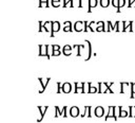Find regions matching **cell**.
Masks as SVG:
<instances>
[{
    "label": "cell",
    "mask_w": 135,
    "mask_h": 123,
    "mask_svg": "<svg viewBox=\"0 0 135 123\" xmlns=\"http://www.w3.org/2000/svg\"><path fill=\"white\" fill-rule=\"evenodd\" d=\"M51 4L54 8H59L60 6V0H51Z\"/></svg>",
    "instance_id": "obj_25"
},
{
    "label": "cell",
    "mask_w": 135,
    "mask_h": 123,
    "mask_svg": "<svg viewBox=\"0 0 135 123\" xmlns=\"http://www.w3.org/2000/svg\"><path fill=\"white\" fill-rule=\"evenodd\" d=\"M134 109H135V106H134ZM133 117H135V114H134V116H133Z\"/></svg>",
    "instance_id": "obj_41"
},
{
    "label": "cell",
    "mask_w": 135,
    "mask_h": 123,
    "mask_svg": "<svg viewBox=\"0 0 135 123\" xmlns=\"http://www.w3.org/2000/svg\"><path fill=\"white\" fill-rule=\"evenodd\" d=\"M132 25H133V21H130L129 24H128V28H127V31L133 32V29H132Z\"/></svg>",
    "instance_id": "obj_32"
},
{
    "label": "cell",
    "mask_w": 135,
    "mask_h": 123,
    "mask_svg": "<svg viewBox=\"0 0 135 123\" xmlns=\"http://www.w3.org/2000/svg\"><path fill=\"white\" fill-rule=\"evenodd\" d=\"M88 85H89V93H94V92H97L98 90H97V88L96 87H94L91 83H88Z\"/></svg>",
    "instance_id": "obj_20"
},
{
    "label": "cell",
    "mask_w": 135,
    "mask_h": 123,
    "mask_svg": "<svg viewBox=\"0 0 135 123\" xmlns=\"http://www.w3.org/2000/svg\"><path fill=\"white\" fill-rule=\"evenodd\" d=\"M107 24H108V28H109L107 31H109V32H110V31H115V29H114V25H112V22H111L110 20H108Z\"/></svg>",
    "instance_id": "obj_26"
},
{
    "label": "cell",
    "mask_w": 135,
    "mask_h": 123,
    "mask_svg": "<svg viewBox=\"0 0 135 123\" xmlns=\"http://www.w3.org/2000/svg\"><path fill=\"white\" fill-rule=\"evenodd\" d=\"M55 111H56V113H55V118H58V117H60V116H62V111L59 109V107L58 106H55Z\"/></svg>",
    "instance_id": "obj_24"
},
{
    "label": "cell",
    "mask_w": 135,
    "mask_h": 123,
    "mask_svg": "<svg viewBox=\"0 0 135 123\" xmlns=\"http://www.w3.org/2000/svg\"><path fill=\"white\" fill-rule=\"evenodd\" d=\"M70 1L71 0H63V8H66V6H69L70 5Z\"/></svg>",
    "instance_id": "obj_34"
},
{
    "label": "cell",
    "mask_w": 135,
    "mask_h": 123,
    "mask_svg": "<svg viewBox=\"0 0 135 123\" xmlns=\"http://www.w3.org/2000/svg\"><path fill=\"white\" fill-rule=\"evenodd\" d=\"M60 54H61L60 50H58V51H54V52H53V54H52V56H59Z\"/></svg>",
    "instance_id": "obj_36"
},
{
    "label": "cell",
    "mask_w": 135,
    "mask_h": 123,
    "mask_svg": "<svg viewBox=\"0 0 135 123\" xmlns=\"http://www.w3.org/2000/svg\"><path fill=\"white\" fill-rule=\"evenodd\" d=\"M71 90H72V85H71L70 83H64V84H62V92L69 93V92H71Z\"/></svg>",
    "instance_id": "obj_11"
},
{
    "label": "cell",
    "mask_w": 135,
    "mask_h": 123,
    "mask_svg": "<svg viewBox=\"0 0 135 123\" xmlns=\"http://www.w3.org/2000/svg\"><path fill=\"white\" fill-rule=\"evenodd\" d=\"M43 29L47 32H52V21H46L43 25Z\"/></svg>",
    "instance_id": "obj_17"
},
{
    "label": "cell",
    "mask_w": 135,
    "mask_h": 123,
    "mask_svg": "<svg viewBox=\"0 0 135 123\" xmlns=\"http://www.w3.org/2000/svg\"><path fill=\"white\" fill-rule=\"evenodd\" d=\"M73 29H74V31H76V32H81V31H83V29H85V22H83V21H76Z\"/></svg>",
    "instance_id": "obj_6"
},
{
    "label": "cell",
    "mask_w": 135,
    "mask_h": 123,
    "mask_svg": "<svg viewBox=\"0 0 135 123\" xmlns=\"http://www.w3.org/2000/svg\"><path fill=\"white\" fill-rule=\"evenodd\" d=\"M114 83H110V84H107V83H98V87H99V89H98V92L99 93H105V92H107V91H110L111 93H113L114 91L111 89V87L110 86H112Z\"/></svg>",
    "instance_id": "obj_1"
},
{
    "label": "cell",
    "mask_w": 135,
    "mask_h": 123,
    "mask_svg": "<svg viewBox=\"0 0 135 123\" xmlns=\"http://www.w3.org/2000/svg\"><path fill=\"white\" fill-rule=\"evenodd\" d=\"M83 22H85V29H83V31H85V32H88V31H89V22H88L87 20H85Z\"/></svg>",
    "instance_id": "obj_33"
},
{
    "label": "cell",
    "mask_w": 135,
    "mask_h": 123,
    "mask_svg": "<svg viewBox=\"0 0 135 123\" xmlns=\"http://www.w3.org/2000/svg\"><path fill=\"white\" fill-rule=\"evenodd\" d=\"M70 115H71V117H73V118L78 117V116L80 115V114H79V108L76 107V106L71 107V109H70Z\"/></svg>",
    "instance_id": "obj_9"
},
{
    "label": "cell",
    "mask_w": 135,
    "mask_h": 123,
    "mask_svg": "<svg viewBox=\"0 0 135 123\" xmlns=\"http://www.w3.org/2000/svg\"><path fill=\"white\" fill-rule=\"evenodd\" d=\"M115 110H116V107L114 106H109V113L108 115L106 116V121H108L110 118H113L115 121H117V117L115 115Z\"/></svg>",
    "instance_id": "obj_3"
},
{
    "label": "cell",
    "mask_w": 135,
    "mask_h": 123,
    "mask_svg": "<svg viewBox=\"0 0 135 123\" xmlns=\"http://www.w3.org/2000/svg\"><path fill=\"white\" fill-rule=\"evenodd\" d=\"M129 83H120V93H126V88L129 86Z\"/></svg>",
    "instance_id": "obj_18"
},
{
    "label": "cell",
    "mask_w": 135,
    "mask_h": 123,
    "mask_svg": "<svg viewBox=\"0 0 135 123\" xmlns=\"http://www.w3.org/2000/svg\"><path fill=\"white\" fill-rule=\"evenodd\" d=\"M130 86H131V96H130V98L134 99V96H135V83H130Z\"/></svg>",
    "instance_id": "obj_23"
},
{
    "label": "cell",
    "mask_w": 135,
    "mask_h": 123,
    "mask_svg": "<svg viewBox=\"0 0 135 123\" xmlns=\"http://www.w3.org/2000/svg\"><path fill=\"white\" fill-rule=\"evenodd\" d=\"M39 56H47L49 60L51 55L49 54V45H39Z\"/></svg>",
    "instance_id": "obj_2"
},
{
    "label": "cell",
    "mask_w": 135,
    "mask_h": 123,
    "mask_svg": "<svg viewBox=\"0 0 135 123\" xmlns=\"http://www.w3.org/2000/svg\"><path fill=\"white\" fill-rule=\"evenodd\" d=\"M74 29H72V24L71 21H64V28L63 31L64 32H72Z\"/></svg>",
    "instance_id": "obj_13"
},
{
    "label": "cell",
    "mask_w": 135,
    "mask_h": 123,
    "mask_svg": "<svg viewBox=\"0 0 135 123\" xmlns=\"http://www.w3.org/2000/svg\"><path fill=\"white\" fill-rule=\"evenodd\" d=\"M75 4L77 8H82L81 6V0H75Z\"/></svg>",
    "instance_id": "obj_35"
},
{
    "label": "cell",
    "mask_w": 135,
    "mask_h": 123,
    "mask_svg": "<svg viewBox=\"0 0 135 123\" xmlns=\"http://www.w3.org/2000/svg\"><path fill=\"white\" fill-rule=\"evenodd\" d=\"M132 6H135V0H133V1H132V4H131V8Z\"/></svg>",
    "instance_id": "obj_40"
},
{
    "label": "cell",
    "mask_w": 135,
    "mask_h": 123,
    "mask_svg": "<svg viewBox=\"0 0 135 123\" xmlns=\"http://www.w3.org/2000/svg\"><path fill=\"white\" fill-rule=\"evenodd\" d=\"M100 6L101 8H108L110 4V0H100Z\"/></svg>",
    "instance_id": "obj_22"
},
{
    "label": "cell",
    "mask_w": 135,
    "mask_h": 123,
    "mask_svg": "<svg viewBox=\"0 0 135 123\" xmlns=\"http://www.w3.org/2000/svg\"><path fill=\"white\" fill-rule=\"evenodd\" d=\"M94 115H95L96 117H98V118H101V117L105 115V109H104V107L97 106V107L95 108V110H94Z\"/></svg>",
    "instance_id": "obj_7"
},
{
    "label": "cell",
    "mask_w": 135,
    "mask_h": 123,
    "mask_svg": "<svg viewBox=\"0 0 135 123\" xmlns=\"http://www.w3.org/2000/svg\"><path fill=\"white\" fill-rule=\"evenodd\" d=\"M49 109V106H38V110L40 111V118L37 120L38 122H40L42 119H43V117H44V115H46V111Z\"/></svg>",
    "instance_id": "obj_8"
},
{
    "label": "cell",
    "mask_w": 135,
    "mask_h": 123,
    "mask_svg": "<svg viewBox=\"0 0 135 123\" xmlns=\"http://www.w3.org/2000/svg\"><path fill=\"white\" fill-rule=\"evenodd\" d=\"M128 1H129V4H128V8H131V4H132V1H133V0H128Z\"/></svg>",
    "instance_id": "obj_39"
},
{
    "label": "cell",
    "mask_w": 135,
    "mask_h": 123,
    "mask_svg": "<svg viewBox=\"0 0 135 123\" xmlns=\"http://www.w3.org/2000/svg\"><path fill=\"white\" fill-rule=\"evenodd\" d=\"M119 25H120V22H119V21H116L115 24H114V29H115L116 32H119V31H120V30L118 29V28H119Z\"/></svg>",
    "instance_id": "obj_29"
},
{
    "label": "cell",
    "mask_w": 135,
    "mask_h": 123,
    "mask_svg": "<svg viewBox=\"0 0 135 123\" xmlns=\"http://www.w3.org/2000/svg\"><path fill=\"white\" fill-rule=\"evenodd\" d=\"M86 44L88 45V47H89V53H88V56H87L86 61H89L90 59H91V56H92V45H91V42H90L89 40H86Z\"/></svg>",
    "instance_id": "obj_15"
},
{
    "label": "cell",
    "mask_w": 135,
    "mask_h": 123,
    "mask_svg": "<svg viewBox=\"0 0 135 123\" xmlns=\"http://www.w3.org/2000/svg\"><path fill=\"white\" fill-rule=\"evenodd\" d=\"M97 0H89V9H88V12L91 13L92 12V8H95L97 5Z\"/></svg>",
    "instance_id": "obj_14"
},
{
    "label": "cell",
    "mask_w": 135,
    "mask_h": 123,
    "mask_svg": "<svg viewBox=\"0 0 135 123\" xmlns=\"http://www.w3.org/2000/svg\"><path fill=\"white\" fill-rule=\"evenodd\" d=\"M125 117H129V111L127 113V110H121L120 115H119V118H125Z\"/></svg>",
    "instance_id": "obj_27"
},
{
    "label": "cell",
    "mask_w": 135,
    "mask_h": 123,
    "mask_svg": "<svg viewBox=\"0 0 135 123\" xmlns=\"http://www.w3.org/2000/svg\"><path fill=\"white\" fill-rule=\"evenodd\" d=\"M38 81L40 82V84H41V86H42V88L39 90V93H42L44 90H46V88H47L48 84L50 83L51 79H50V77H47V79H41V77H38Z\"/></svg>",
    "instance_id": "obj_4"
},
{
    "label": "cell",
    "mask_w": 135,
    "mask_h": 123,
    "mask_svg": "<svg viewBox=\"0 0 135 123\" xmlns=\"http://www.w3.org/2000/svg\"><path fill=\"white\" fill-rule=\"evenodd\" d=\"M60 30V22L59 21H52V32H51V37H54L55 32H59Z\"/></svg>",
    "instance_id": "obj_5"
},
{
    "label": "cell",
    "mask_w": 135,
    "mask_h": 123,
    "mask_svg": "<svg viewBox=\"0 0 135 123\" xmlns=\"http://www.w3.org/2000/svg\"><path fill=\"white\" fill-rule=\"evenodd\" d=\"M125 4H126V0H119V2H118V9H117L116 12H117V13H120V12H121L120 9H121L122 6H125Z\"/></svg>",
    "instance_id": "obj_21"
},
{
    "label": "cell",
    "mask_w": 135,
    "mask_h": 123,
    "mask_svg": "<svg viewBox=\"0 0 135 123\" xmlns=\"http://www.w3.org/2000/svg\"><path fill=\"white\" fill-rule=\"evenodd\" d=\"M56 85H57V90H56V93H60L62 91V85L59 82L56 83Z\"/></svg>",
    "instance_id": "obj_28"
},
{
    "label": "cell",
    "mask_w": 135,
    "mask_h": 123,
    "mask_svg": "<svg viewBox=\"0 0 135 123\" xmlns=\"http://www.w3.org/2000/svg\"><path fill=\"white\" fill-rule=\"evenodd\" d=\"M133 109H134V106H130V107H129V117H130V118H132L133 115H134V114H133Z\"/></svg>",
    "instance_id": "obj_30"
},
{
    "label": "cell",
    "mask_w": 135,
    "mask_h": 123,
    "mask_svg": "<svg viewBox=\"0 0 135 123\" xmlns=\"http://www.w3.org/2000/svg\"><path fill=\"white\" fill-rule=\"evenodd\" d=\"M66 110H68V107H66V106H64V107L62 108V117H64V118H66V117H68Z\"/></svg>",
    "instance_id": "obj_31"
},
{
    "label": "cell",
    "mask_w": 135,
    "mask_h": 123,
    "mask_svg": "<svg viewBox=\"0 0 135 123\" xmlns=\"http://www.w3.org/2000/svg\"><path fill=\"white\" fill-rule=\"evenodd\" d=\"M53 49H54V51H58V50H60V46L59 45H53Z\"/></svg>",
    "instance_id": "obj_37"
},
{
    "label": "cell",
    "mask_w": 135,
    "mask_h": 123,
    "mask_svg": "<svg viewBox=\"0 0 135 123\" xmlns=\"http://www.w3.org/2000/svg\"><path fill=\"white\" fill-rule=\"evenodd\" d=\"M96 25H97V29H96L97 32H105V31H107L105 29V22L104 21H98Z\"/></svg>",
    "instance_id": "obj_12"
},
{
    "label": "cell",
    "mask_w": 135,
    "mask_h": 123,
    "mask_svg": "<svg viewBox=\"0 0 135 123\" xmlns=\"http://www.w3.org/2000/svg\"><path fill=\"white\" fill-rule=\"evenodd\" d=\"M74 49H77V56H81V49H85V45H74L73 46Z\"/></svg>",
    "instance_id": "obj_16"
},
{
    "label": "cell",
    "mask_w": 135,
    "mask_h": 123,
    "mask_svg": "<svg viewBox=\"0 0 135 123\" xmlns=\"http://www.w3.org/2000/svg\"><path fill=\"white\" fill-rule=\"evenodd\" d=\"M38 25H39V29H38V32H42V30H43V26H42V22H41V21H38Z\"/></svg>",
    "instance_id": "obj_38"
},
{
    "label": "cell",
    "mask_w": 135,
    "mask_h": 123,
    "mask_svg": "<svg viewBox=\"0 0 135 123\" xmlns=\"http://www.w3.org/2000/svg\"><path fill=\"white\" fill-rule=\"evenodd\" d=\"M72 49H73V47H71L70 45H65V46L63 47L62 53L65 55V56H69V55L72 54Z\"/></svg>",
    "instance_id": "obj_10"
},
{
    "label": "cell",
    "mask_w": 135,
    "mask_h": 123,
    "mask_svg": "<svg viewBox=\"0 0 135 123\" xmlns=\"http://www.w3.org/2000/svg\"><path fill=\"white\" fill-rule=\"evenodd\" d=\"M39 8H49V0H39V4H38Z\"/></svg>",
    "instance_id": "obj_19"
}]
</instances>
